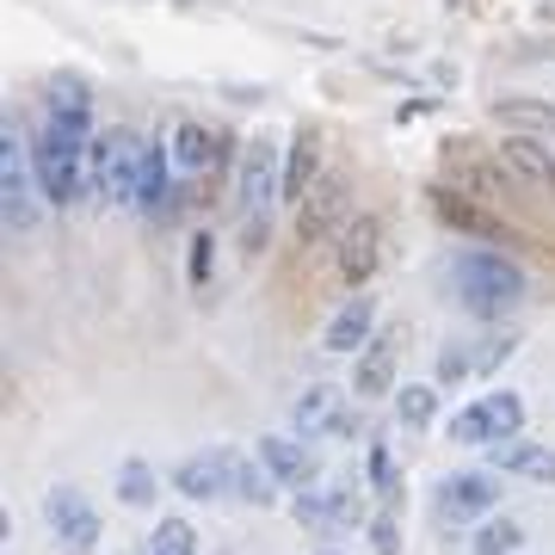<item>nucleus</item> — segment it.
Listing matches in <instances>:
<instances>
[{"instance_id": "obj_19", "label": "nucleus", "mask_w": 555, "mask_h": 555, "mask_svg": "<svg viewBox=\"0 0 555 555\" xmlns=\"http://www.w3.org/2000/svg\"><path fill=\"white\" fill-rule=\"evenodd\" d=\"M315 185H321V130L302 124L297 142H291V155H284V204H302Z\"/></svg>"}, {"instance_id": "obj_27", "label": "nucleus", "mask_w": 555, "mask_h": 555, "mask_svg": "<svg viewBox=\"0 0 555 555\" xmlns=\"http://www.w3.org/2000/svg\"><path fill=\"white\" fill-rule=\"evenodd\" d=\"M142 555H198V525L192 518H155Z\"/></svg>"}, {"instance_id": "obj_38", "label": "nucleus", "mask_w": 555, "mask_h": 555, "mask_svg": "<svg viewBox=\"0 0 555 555\" xmlns=\"http://www.w3.org/2000/svg\"><path fill=\"white\" fill-rule=\"evenodd\" d=\"M137 555H142V550H137Z\"/></svg>"}, {"instance_id": "obj_36", "label": "nucleus", "mask_w": 555, "mask_h": 555, "mask_svg": "<svg viewBox=\"0 0 555 555\" xmlns=\"http://www.w3.org/2000/svg\"><path fill=\"white\" fill-rule=\"evenodd\" d=\"M444 7H456V0H444Z\"/></svg>"}, {"instance_id": "obj_24", "label": "nucleus", "mask_w": 555, "mask_h": 555, "mask_svg": "<svg viewBox=\"0 0 555 555\" xmlns=\"http://www.w3.org/2000/svg\"><path fill=\"white\" fill-rule=\"evenodd\" d=\"M339 408H346V401H339V389H327V383H315V389H302L297 396V433L302 438H327L334 433V420H339Z\"/></svg>"}, {"instance_id": "obj_21", "label": "nucleus", "mask_w": 555, "mask_h": 555, "mask_svg": "<svg viewBox=\"0 0 555 555\" xmlns=\"http://www.w3.org/2000/svg\"><path fill=\"white\" fill-rule=\"evenodd\" d=\"M494 469L500 476H518V481H555V451L550 444H531V438H513L494 451Z\"/></svg>"}, {"instance_id": "obj_22", "label": "nucleus", "mask_w": 555, "mask_h": 555, "mask_svg": "<svg viewBox=\"0 0 555 555\" xmlns=\"http://www.w3.org/2000/svg\"><path fill=\"white\" fill-rule=\"evenodd\" d=\"M229 494L247 500V506H272V500H278V481H272V469H266L259 456L229 451Z\"/></svg>"}, {"instance_id": "obj_35", "label": "nucleus", "mask_w": 555, "mask_h": 555, "mask_svg": "<svg viewBox=\"0 0 555 555\" xmlns=\"http://www.w3.org/2000/svg\"><path fill=\"white\" fill-rule=\"evenodd\" d=\"M321 555H346V550H321Z\"/></svg>"}, {"instance_id": "obj_18", "label": "nucleus", "mask_w": 555, "mask_h": 555, "mask_svg": "<svg viewBox=\"0 0 555 555\" xmlns=\"http://www.w3.org/2000/svg\"><path fill=\"white\" fill-rule=\"evenodd\" d=\"M222 155H229L222 130H210V124H198V118L173 124V167L179 173H217Z\"/></svg>"}, {"instance_id": "obj_14", "label": "nucleus", "mask_w": 555, "mask_h": 555, "mask_svg": "<svg viewBox=\"0 0 555 555\" xmlns=\"http://www.w3.org/2000/svg\"><path fill=\"white\" fill-rule=\"evenodd\" d=\"M371 339H377V302L364 297V291H352V297H346L334 315H327V327H321V346H327V352H364Z\"/></svg>"}, {"instance_id": "obj_11", "label": "nucleus", "mask_w": 555, "mask_h": 555, "mask_svg": "<svg viewBox=\"0 0 555 555\" xmlns=\"http://www.w3.org/2000/svg\"><path fill=\"white\" fill-rule=\"evenodd\" d=\"M254 456L272 469V481L278 488H291V494H302V488H321V463H315V451L302 444V438H284V433H266L254 444Z\"/></svg>"}, {"instance_id": "obj_7", "label": "nucleus", "mask_w": 555, "mask_h": 555, "mask_svg": "<svg viewBox=\"0 0 555 555\" xmlns=\"http://www.w3.org/2000/svg\"><path fill=\"white\" fill-rule=\"evenodd\" d=\"M43 525H50V537H56L62 555H100V537H105L100 506L80 494V488H68V481L43 494Z\"/></svg>"}, {"instance_id": "obj_9", "label": "nucleus", "mask_w": 555, "mask_h": 555, "mask_svg": "<svg viewBox=\"0 0 555 555\" xmlns=\"http://www.w3.org/2000/svg\"><path fill=\"white\" fill-rule=\"evenodd\" d=\"M438 525H481L500 513V469H456L438 481Z\"/></svg>"}, {"instance_id": "obj_5", "label": "nucleus", "mask_w": 555, "mask_h": 555, "mask_svg": "<svg viewBox=\"0 0 555 555\" xmlns=\"http://www.w3.org/2000/svg\"><path fill=\"white\" fill-rule=\"evenodd\" d=\"M518 426H525V401L513 389H488L481 401L456 408L444 433H451V444H469V451H500L518 438Z\"/></svg>"}, {"instance_id": "obj_31", "label": "nucleus", "mask_w": 555, "mask_h": 555, "mask_svg": "<svg viewBox=\"0 0 555 555\" xmlns=\"http://www.w3.org/2000/svg\"><path fill=\"white\" fill-rule=\"evenodd\" d=\"M371 550L401 555V500H383L377 513H371Z\"/></svg>"}, {"instance_id": "obj_3", "label": "nucleus", "mask_w": 555, "mask_h": 555, "mask_svg": "<svg viewBox=\"0 0 555 555\" xmlns=\"http://www.w3.org/2000/svg\"><path fill=\"white\" fill-rule=\"evenodd\" d=\"M31 167H38L43 204H56V210H75L93 192V149H75V142L50 137L43 124H38V142H31Z\"/></svg>"}, {"instance_id": "obj_17", "label": "nucleus", "mask_w": 555, "mask_h": 555, "mask_svg": "<svg viewBox=\"0 0 555 555\" xmlns=\"http://www.w3.org/2000/svg\"><path fill=\"white\" fill-rule=\"evenodd\" d=\"M396 364H401V346L396 334H377L364 352L352 358V389L364 401H377V396H396Z\"/></svg>"}, {"instance_id": "obj_26", "label": "nucleus", "mask_w": 555, "mask_h": 555, "mask_svg": "<svg viewBox=\"0 0 555 555\" xmlns=\"http://www.w3.org/2000/svg\"><path fill=\"white\" fill-rule=\"evenodd\" d=\"M396 420L414 426V433L438 426V383H401L396 389Z\"/></svg>"}, {"instance_id": "obj_15", "label": "nucleus", "mask_w": 555, "mask_h": 555, "mask_svg": "<svg viewBox=\"0 0 555 555\" xmlns=\"http://www.w3.org/2000/svg\"><path fill=\"white\" fill-rule=\"evenodd\" d=\"M137 210L142 217H167L173 210V149L142 137V173H137Z\"/></svg>"}, {"instance_id": "obj_1", "label": "nucleus", "mask_w": 555, "mask_h": 555, "mask_svg": "<svg viewBox=\"0 0 555 555\" xmlns=\"http://www.w3.org/2000/svg\"><path fill=\"white\" fill-rule=\"evenodd\" d=\"M525 266L518 259H506L500 247H463V254H451V297L463 315L476 321H506L525 302Z\"/></svg>"}, {"instance_id": "obj_29", "label": "nucleus", "mask_w": 555, "mask_h": 555, "mask_svg": "<svg viewBox=\"0 0 555 555\" xmlns=\"http://www.w3.org/2000/svg\"><path fill=\"white\" fill-rule=\"evenodd\" d=\"M525 550V525H513V518H481L476 525V555H518Z\"/></svg>"}, {"instance_id": "obj_34", "label": "nucleus", "mask_w": 555, "mask_h": 555, "mask_svg": "<svg viewBox=\"0 0 555 555\" xmlns=\"http://www.w3.org/2000/svg\"><path fill=\"white\" fill-rule=\"evenodd\" d=\"M327 438H358V414H352V408H339V420H334V433H327Z\"/></svg>"}, {"instance_id": "obj_20", "label": "nucleus", "mask_w": 555, "mask_h": 555, "mask_svg": "<svg viewBox=\"0 0 555 555\" xmlns=\"http://www.w3.org/2000/svg\"><path fill=\"white\" fill-rule=\"evenodd\" d=\"M500 167L506 173H518V179H531V185H555V142H543V137H506L500 142Z\"/></svg>"}, {"instance_id": "obj_13", "label": "nucleus", "mask_w": 555, "mask_h": 555, "mask_svg": "<svg viewBox=\"0 0 555 555\" xmlns=\"http://www.w3.org/2000/svg\"><path fill=\"white\" fill-rule=\"evenodd\" d=\"M167 488L185 500H222L229 494V451H192L167 469Z\"/></svg>"}, {"instance_id": "obj_32", "label": "nucleus", "mask_w": 555, "mask_h": 555, "mask_svg": "<svg viewBox=\"0 0 555 555\" xmlns=\"http://www.w3.org/2000/svg\"><path fill=\"white\" fill-rule=\"evenodd\" d=\"M364 469H371V488H377V500H401V469H396V456H389V444H371Z\"/></svg>"}, {"instance_id": "obj_23", "label": "nucleus", "mask_w": 555, "mask_h": 555, "mask_svg": "<svg viewBox=\"0 0 555 555\" xmlns=\"http://www.w3.org/2000/svg\"><path fill=\"white\" fill-rule=\"evenodd\" d=\"M494 118L506 124V130H518V137L555 142V105H550V100H500Z\"/></svg>"}, {"instance_id": "obj_28", "label": "nucleus", "mask_w": 555, "mask_h": 555, "mask_svg": "<svg viewBox=\"0 0 555 555\" xmlns=\"http://www.w3.org/2000/svg\"><path fill=\"white\" fill-rule=\"evenodd\" d=\"M433 377H438V389H451V383H469V377H476V339H444V346H438Z\"/></svg>"}, {"instance_id": "obj_2", "label": "nucleus", "mask_w": 555, "mask_h": 555, "mask_svg": "<svg viewBox=\"0 0 555 555\" xmlns=\"http://www.w3.org/2000/svg\"><path fill=\"white\" fill-rule=\"evenodd\" d=\"M278 198H284V160H278V149L266 137H254L235 167V217H241V247L247 254H266Z\"/></svg>"}, {"instance_id": "obj_4", "label": "nucleus", "mask_w": 555, "mask_h": 555, "mask_svg": "<svg viewBox=\"0 0 555 555\" xmlns=\"http://www.w3.org/2000/svg\"><path fill=\"white\" fill-rule=\"evenodd\" d=\"M0 210L13 235H31L43 217V185L31 167V142H20V130H0Z\"/></svg>"}, {"instance_id": "obj_33", "label": "nucleus", "mask_w": 555, "mask_h": 555, "mask_svg": "<svg viewBox=\"0 0 555 555\" xmlns=\"http://www.w3.org/2000/svg\"><path fill=\"white\" fill-rule=\"evenodd\" d=\"M210 266H217V235H210V229H198V235H192V247H185V272H192V284H210Z\"/></svg>"}, {"instance_id": "obj_25", "label": "nucleus", "mask_w": 555, "mask_h": 555, "mask_svg": "<svg viewBox=\"0 0 555 555\" xmlns=\"http://www.w3.org/2000/svg\"><path fill=\"white\" fill-rule=\"evenodd\" d=\"M155 494H160L155 463H149V456H124V463H118V500H124V506H137V513H149Z\"/></svg>"}, {"instance_id": "obj_37", "label": "nucleus", "mask_w": 555, "mask_h": 555, "mask_svg": "<svg viewBox=\"0 0 555 555\" xmlns=\"http://www.w3.org/2000/svg\"><path fill=\"white\" fill-rule=\"evenodd\" d=\"M550 7H555V0H550Z\"/></svg>"}, {"instance_id": "obj_6", "label": "nucleus", "mask_w": 555, "mask_h": 555, "mask_svg": "<svg viewBox=\"0 0 555 555\" xmlns=\"http://www.w3.org/2000/svg\"><path fill=\"white\" fill-rule=\"evenodd\" d=\"M137 173H142V137L137 130H105L93 142V198L105 210L137 204Z\"/></svg>"}, {"instance_id": "obj_16", "label": "nucleus", "mask_w": 555, "mask_h": 555, "mask_svg": "<svg viewBox=\"0 0 555 555\" xmlns=\"http://www.w3.org/2000/svg\"><path fill=\"white\" fill-rule=\"evenodd\" d=\"M291 513H297V525L302 531H315V537H334V531H346V525H358V506L352 494H327V488H302L297 500H291Z\"/></svg>"}, {"instance_id": "obj_12", "label": "nucleus", "mask_w": 555, "mask_h": 555, "mask_svg": "<svg viewBox=\"0 0 555 555\" xmlns=\"http://www.w3.org/2000/svg\"><path fill=\"white\" fill-rule=\"evenodd\" d=\"M346 222H352V210H346V179L321 173V185L297 204V235L302 241H321V235H339Z\"/></svg>"}, {"instance_id": "obj_10", "label": "nucleus", "mask_w": 555, "mask_h": 555, "mask_svg": "<svg viewBox=\"0 0 555 555\" xmlns=\"http://www.w3.org/2000/svg\"><path fill=\"white\" fill-rule=\"evenodd\" d=\"M383 266V217H352L334 241V272L346 291H364L371 272Z\"/></svg>"}, {"instance_id": "obj_30", "label": "nucleus", "mask_w": 555, "mask_h": 555, "mask_svg": "<svg viewBox=\"0 0 555 555\" xmlns=\"http://www.w3.org/2000/svg\"><path fill=\"white\" fill-rule=\"evenodd\" d=\"M518 339H525L518 327H494V334H481L476 339V377H494L500 364L518 352Z\"/></svg>"}, {"instance_id": "obj_8", "label": "nucleus", "mask_w": 555, "mask_h": 555, "mask_svg": "<svg viewBox=\"0 0 555 555\" xmlns=\"http://www.w3.org/2000/svg\"><path fill=\"white\" fill-rule=\"evenodd\" d=\"M43 130L62 142H75V149H93L100 142V130H93V87L75 68H62L50 80V93H43Z\"/></svg>"}]
</instances>
